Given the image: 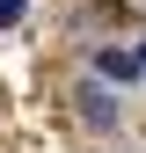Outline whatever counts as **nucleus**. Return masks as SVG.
<instances>
[{
	"instance_id": "1",
	"label": "nucleus",
	"mask_w": 146,
	"mask_h": 153,
	"mask_svg": "<svg viewBox=\"0 0 146 153\" xmlns=\"http://www.w3.org/2000/svg\"><path fill=\"white\" fill-rule=\"evenodd\" d=\"M95 73H102V80H139V51H102Z\"/></svg>"
},
{
	"instance_id": "3",
	"label": "nucleus",
	"mask_w": 146,
	"mask_h": 153,
	"mask_svg": "<svg viewBox=\"0 0 146 153\" xmlns=\"http://www.w3.org/2000/svg\"><path fill=\"white\" fill-rule=\"evenodd\" d=\"M139 73H146V44H139Z\"/></svg>"
},
{
	"instance_id": "2",
	"label": "nucleus",
	"mask_w": 146,
	"mask_h": 153,
	"mask_svg": "<svg viewBox=\"0 0 146 153\" xmlns=\"http://www.w3.org/2000/svg\"><path fill=\"white\" fill-rule=\"evenodd\" d=\"M22 7H29V0H0V29H15V22H22Z\"/></svg>"
}]
</instances>
